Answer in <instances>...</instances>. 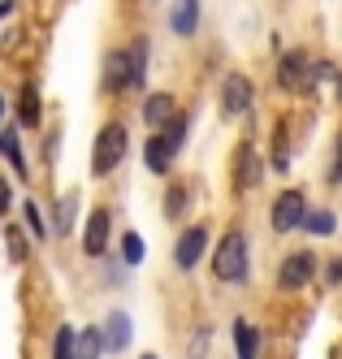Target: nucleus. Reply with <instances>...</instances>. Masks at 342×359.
I'll list each match as a JSON object with an SVG mask.
<instances>
[{"label":"nucleus","mask_w":342,"mask_h":359,"mask_svg":"<svg viewBox=\"0 0 342 359\" xmlns=\"http://www.w3.org/2000/svg\"><path fill=\"white\" fill-rule=\"evenodd\" d=\"M104 346V329H78V359H100Z\"/></svg>","instance_id":"6ab92c4d"},{"label":"nucleus","mask_w":342,"mask_h":359,"mask_svg":"<svg viewBox=\"0 0 342 359\" xmlns=\"http://www.w3.org/2000/svg\"><path fill=\"white\" fill-rule=\"evenodd\" d=\"M13 13V0H0V18H9Z\"/></svg>","instance_id":"473e14b6"},{"label":"nucleus","mask_w":342,"mask_h":359,"mask_svg":"<svg viewBox=\"0 0 342 359\" xmlns=\"http://www.w3.org/2000/svg\"><path fill=\"white\" fill-rule=\"evenodd\" d=\"M143 359H156V355H143Z\"/></svg>","instance_id":"f704fd0d"},{"label":"nucleus","mask_w":342,"mask_h":359,"mask_svg":"<svg viewBox=\"0 0 342 359\" xmlns=\"http://www.w3.org/2000/svg\"><path fill=\"white\" fill-rule=\"evenodd\" d=\"M22 217H26V229H31V238H35V243H44V238L52 234V229L44 225V212H39V203H35V199H22Z\"/></svg>","instance_id":"aec40b11"},{"label":"nucleus","mask_w":342,"mask_h":359,"mask_svg":"<svg viewBox=\"0 0 342 359\" xmlns=\"http://www.w3.org/2000/svg\"><path fill=\"white\" fill-rule=\"evenodd\" d=\"M130 87V48H113L104 57V91L109 95H121Z\"/></svg>","instance_id":"0eeeda50"},{"label":"nucleus","mask_w":342,"mask_h":359,"mask_svg":"<svg viewBox=\"0 0 342 359\" xmlns=\"http://www.w3.org/2000/svg\"><path fill=\"white\" fill-rule=\"evenodd\" d=\"M329 182H334V187L342 182V139H338V147H334V169H329Z\"/></svg>","instance_id":"7c9ffc66"},{"label":"nucleus","mask_w":342,"mask_h":359,"mask_svg":"<svg viewBox=\"0 0 342 359\" xmlns=\"http://www.w3.org/2000/svg\"><path fill=\"white\" fill-rule=\"evenodd\" d=\"M109 229H113L109 212H104V208H96V212L87 217V234H83V251H87V255H104V247H109Z\"/></svg>","instance_id":"ddd939ff"},{"label":"nucleus","mask_w":342,"mask_h":359,"mask_svg":"<svg viewBox=\"0 0 342 359\" xmlns=\"http://www.w3.org/2000/svg\"><path fill=\"white\" fill-rule=\"evenodd\" d=\"M178 117V100L173 91H152L143 100V126H152V130H161V126H169Z\"/></svg>","instance_id":"6e6552de"},{"label":"nucleus","mask_w":342,"mask_h":359,"mask_svg":"<svg viewBox=\"0 0 342 359\" xmlns=\"http://www.w3.org/2000/svg\"><path fill=\"white\" fill-rule=\"evenodd\" d=\"M277 83H282L286 91H295V87L312 83V61H308L303 53H286V57L277 61Z\"/></svg>","instance_id":"1a4fd4ad"},{"label":"nucleus","mask_w":342,"mask_h":359,"mask_svg":"<svg viewBox=\"0 0 342 359\" xmlns=\"http://www.w3.org/2000/svg\"><path fill=\"white\" fill-rule=\"evenodd\" d=\"M130 151V135L121 121H104V130L96 135V147H91V173L96 177H109Z\"/></svg>","instance_id":"f257e3e1"},{"label":"nucleus","mask_w":342,"mask_h":359,"mask_svg":"<svg viewBox=\"0 0 342 359\" xmlns=\"http://www.w3.org/2000/svg\"><path fill=\"white\" fill-rule=\"evenodd\" d=\"M9 203H13V191H9V182H5V177H0V217L9 212Z\"/></svg>","instance_id":"2f4dec72"},{"label":"nucleus","mask_w":342,"mask_h":359,"mask_svg":"<svg viewBox=\"0 0 342 359\" xmlns=\"http://www.w3.org/2000/svg\"><path fill=\"white\" fill-rule=\"evenodd\" d=\"M317 264H321V260H317L312 251H291V255L277 264V286H282V290H303L308 281H312V273H317Z\"/></svg>","instance_id":"20e7f679"},{"label":"nucleus","mask_w":342,"mask_h":359,"mask_svg":"<svg viewBox=\"0 0 342 359\" xmlns=\"http://www.w3.org/2000/svg\"><path fill=\"white\" fill-rule=\"evenodd\" d=\"M234 355L239 359H256L260 355V329L247 320H234Z\"/></svg>","instance_id":"4468645a"},{"label":"nucleus","mask_w":342,"mask_h":359,"mask_svg":"<svg viewBox=\"0 0 342 359\" xmlns=\"http://www.w3.org/2000/svg\"><path fill=\"white\" fill-rule=\"evenodd\" d=\"M5 243H9V260H13V264H26V238H22L18 225L5 229Z\"/></svg>","instance_id":"393cba45"},{"label":"nucleus","mask_w":342,"mask_h":359,"mask_svg":"<svg viewBox=\"0 0 342 359\" xmlns=\"http://www.w3.org/2000/svg\"><path fill=\"white\" fill-rule=\"evenodd\" d=\"M161 212H165L169 221L187 212V187H169V191H165V208H161Z\"/></svg>","instance_id":"b1692460"},{"label":"nucleus","mask_w":342,"mask_h":359,"mask_svg":"<svg viewBox=\"0 0 342 359\" xmlns=\"http://www.w3.org/2000/svg\"><path fill=\"white\" fill-rule=\"evenodd\" d=\"M325 281H329V286H342V255H334V260H329V269H325Z\"/></svg>","instance_id":"c756f323"},{"label":"nucleus","mask_w":342,"mask_h":359,"mask_svg":"<svg viewBox=\"0 0 342 359\" xmlns=\"http://www.w3.org/2000/svg\"><path fill=\"white\" fill-rule=\"evenodd\" d=\"M173 156H178V147H173L165 135H152V139L143 143V165H147L152 173H169V169H173Z\"/></svg>","instance_id":"f8f14e48"},{"label":"nucleus","mask_w":342,"mask_h":359,"mask_svg":"<svg viewBox=\"0 0 342 359\" xmlns=\"http://www.w3.org/2000/svg\"><path fill=\"white\" fill-rule=\"evenodd\" d=\"M208 346H213V325H199L195 338H191V346H187V355H191V359H204Z\"/></svg>","instance_id":"bb28decb"},{"label":"nucleus","mask_w":342,"mask_h":359,"mask_svg":"<svg viewBox=\"0 0 342 359\" xmlns=\"http://www.w3.org/2000/svg\"><path fill=\"white\" fill-rule=\"evenodd\" d=\"M247 234H239V229H230V234L217 243L213 251V277L217 281H243L247 277Z\"/></svg>","instance_id":"f03ea898"},{"label":"nucleus","mask_w":342,"mask_h":359,"mask_svg":"<svg viewBox=\"0 0 342 359\" xmlns=\"http://www.w3.org/2000/svg\"><path fill=\"white\" fill-rule=\"evenodd\" d=\"M104 342H109V351L130 346V316L126 312H109V320H104Z\"/></svg>","instance_id":"2eb2a0df"},{"label":"nucleus","mask_w":342,"mask_h":359,"mask_svg":"<svg viewBox=\"0 0 342 359\" xmlns=\"http://www.w3.org/2000/svg\"><path fill=\"white\" fill-rule=\"evenodd\" d=\"M260 182V156H256V147L243 143L239 151H234V187L239 191H251Z\"/></svg>","instance_id":"9b49d317"},{"label":"nucleus","mask_w":342,"mask_h":359,"mask_svg":"<svg viewBox=\"0 0 342 359\" xmlns=\"http://www.w3.org/2000/svg\"><path fill=\"white\" fill-rule=\"evenodd\" d=\"M303 229H308L312 238H334V234H338V217H334L329 208H308Z\"/></svg>","instance_id":"dca6fc26"},{"label":"nucleus","mask_w":342,"mask_h":359,"mask_svg":"<svg viewBox=\"0 0 342 359\" xmlns=\"http://www.w3.org/2000/svg\"><path fill=\"white\" fill-rule=\"evenodd\" d=\"M303 217H308L303 191H282V195L273 199V208H269V225L277 229V234H295V229L303 225Z\"/></svg>","instance_id":"7ed1b4c3"},{"label":"nucleus","mask_w":342,"mask_h":359,"mask_svg":"<svg viewBox=\"0 0 342 359\" xmlns=\"http://www.w3.org/2000/svg\"><path fill=\"white\" fill-rule=\"evenodd\" d=\"M52 359H78V329L61 325L57 329V342H52Z\"/></svg>","instance_id":"412c9836"},{"label":"nucleus","mask_w":342,"mask_h":359,"mask_svg":"<svg viewBox=\"0 0 342 359\" xmlns=\"http://www.w3.org/2000/svg\"><path fill=\"white\" fill-rule=\"evenodd\" d=\"M39 91L35 87H22V104H18V117H22V126H39Z\"/></svg>","instance_id":"4be33fe9"},{"label":"nucleus","mask_w":342,"mask_h":359,"mask_svg":"<svg viewBox=\"0 0 342 359\" xmlns=\"http://www.w3.org/2000/svg\"><path fill=\"white\" fill-rule=\"evenodd\" d=\"M0 117H5V100H0Z\"/></svg>","instance_id":"72a5a7b5"},{"label":"nucleus","mask_w":342,"mask_h":359,"mask_svg":"<svg viewBox=\"0 0 342 359\" xmlns=\"http://www.w3.org/2000/svg\"><path fill=\"white\" fill-rule=\"evenodd\" d=\"M208 251V225H187L178 234V243H173V264L182 269V273H191L195 264H199V255Z\"/></svg>","instance_id":"423d86ee"},{"label":"nucleus","mask_w":342,"mask_h":359,"mask_svg":"<svg viewBox=\"0 0 342 359\" xmlns=\"http://www.w3.org/2000/svg\"><path fill=\"white\" fill-rule=\"evenodd\" d=\"M169 31L182 35V39H191L199 31V0H173L169 5Z\"/></svg>","instance_id":"9d476101"},{"label":"nucleus","mask_w":342,"mask_h":359,"mask_svg":"<svg viewBox=\"0 0 342 359\" xmlns=\"http://www.w3.org/2000/svg\"><path fill=\"white\" fill-rule=\"evenodd\" d=\"M277 173L291 169V143H286V135H273V161H269Z\"/></svg>","instance_id":"a878e982"},{"label":"nucleus","mask_w":342,"mask_h":359,"mask_svg":"<svg viewBox=\"0 0 342 359\" xmlns=\"http://www.w3.org/2000/svg\"><path fill=\"white\" fill-rule=\"evenodd\" d=\"M0 151L9 156V165H13V173H18V177H26V173H31V169H26L22 147H18V130H0Z\"/></svg>","instance_id":"a211bd4d"},{"label":"nucleus","mask_w":342,"mask_h":359,"mask_svg":"<svg viewBox=\"0 0 342 359\" xmlns=\"http://www.w3.org/2000/svg\"><path fill=\"white\" fill-rule=\"evenodd\" d=\"M173 147H182V139H187V113H178L173 121H169V135H165Z\"/></svg>","instance_id":"c85d7f7f"},{"label":"nucleus","mask_w":342,"mask_h":359,"mask_svg":"<svg viewBox=\"0 0 342 359\" xmlns=\"http://www.w3.org/2000/svg\"><path fill=\"white\" fill-rule=\"evenodd\" d=\"M70 225H74V195H61V203H57V234H70Z\"/></svg>","instance_id":"cd10ccee"},{"label":"nucleus","mask_w":342,"mask_h":359,"mask_svg":"<svg viewBox=\"0 0 342 359\" xmlns=\"http://www.w3.org/2000/svg\"><path fill=\"white\" fill-rule=\"evenodd\" d=\"M143 79H147V39L139 35L130 43V87H143Z\"/></svg>","instance_id":"f3484780"},{"label":"nucleus","mask_w":342,"mask_h":359,"mask_svg":"<svg viewBox=\"0 0 342 359\" xmlns=\"http://www.w3.org/2000/svg\"><path fill=\"white\" fill-rule=\"evenodd\" d=\"M251 100H256V87L247 74H225V83H221V113L225 117H243L251 109Z\"/></svg>","instance_id":"39448f33"},{"label":"nucleus","mask_w":342,"mask_h":359,"mask_svg":"<svg viewBox=\"0 0 342 359\" xmlns=\"http://www.w3.org/2000/svg\"><path fill=\"white\" fill-rule=\"evenodd\" d=\"M143 255H147V243H143L139 234H126V238H121V264H126V269H139Z\"/></svg>","instance_id":"5701e85b"}]
</instances>
